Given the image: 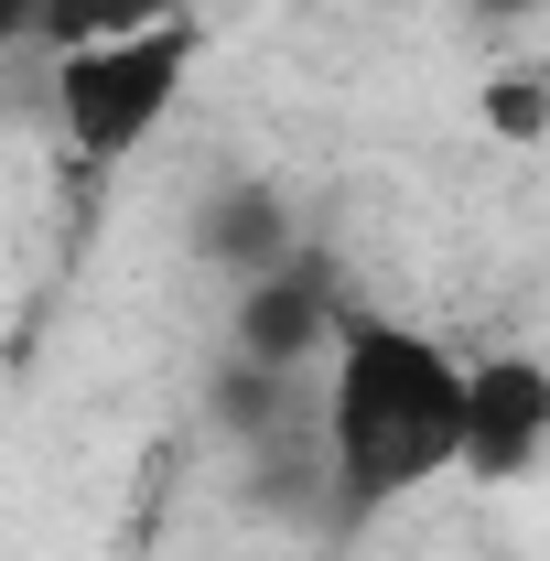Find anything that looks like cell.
<instances>
[{
	"instance_id": "1",
	"label": "cell",
	"mask_w": 550,
	"mask_h": 561,
	"mask_svg": "<svg viewBox=\"0 0 550 561\" xmlns=\"http://www.w3.org/2000/svg\"><path fill=\"white\" fill-rule=\"evenodd\" d=\"M324 389H313V465L345 529L411 507L454 476V421H465V346H443L411 313L345 302L324 335Z\"/></svg>"
},
{
	"instance_id": "2",
	"label": "cell",
	"mask_w": 550,
	"mask_h": 561,
	"mask_svg": "<svg viewBox=\"0 0 550 561\" xmlns=\"http://www.w3.org/2000/svg\"><path fill=\"white\" fill-rule=\"evenodd\" d=\"M195 66H206V22H195V11L140 22V33H119V44H76V55H55V140H66V162H76V173H119V162H140L151 140L173 130Z\"/></svg>"
},
{
	"instance_id": "3",
	"label": "cell",
	"mask_w": 550,
	"mask_h": 561,
	"mask_svg": "<svg viewBox=\"0 0 550 561\" xmlns=\"http://www.w3.org/2000/svg\"><path fill=\"white\" fill-rule=\"evenodd\" d=\"M550 454V367L529 346L465 356V421H454V476L475 486H518Z\"/></svg>"
},
{
	"instance_id": "4",
	"label": "cell",
	"mask_w": 550,
	"mask_h": 561,
	"mask_svg": "<svg viewBox=\"0 0 550 561\" xmlns=\"http://www.w3.org/2000/svg\"><path fill=\"white\" fill-rule=\"evenodd\" d=\"M345 291L324 280V260H280V271L238 280V324H227V346H238V367H280V378H302L313 356H324V335H335Z\"/></svg>"
},
{
	"instance_id": "5",
	"label": "cell",
	"mask_w": 550,
	"mask_h": 561,
	"mask_svg": "<svg viewBox=\"0 0 550 561\" xmlns=\"http://www.w3.org/2000/svg\"><path fill=\"white\" fill-rule=\"evenodd\" d=\"M206 249H216V271H238V280L280 271V260H291V206L249 184V195H227V206L206 216Z\"/></svg>"
},
{
	"instance_id": "6",
	"label": "cell",
	"mask_w": 550,
	"mask_h": 561,
	"mask_svg": "<svg viewBox=\"0 0 550 561\" xmlns=\"http://www.w3.org/2000/svg\"><path fill=\"white\" fill-rule=\"evenodd\" d=\"M184 0H44L33 11V44L44 55H76V44H119V33H140V22H173Z\"/></svg>"
},
{
	"instance_id": "7",
	"label": "cell",
	"mask_w": 550,
	"mask_h": 561,
	"mask_svg": "<svg viewBox=\"0 0 550 561\" xmlns=\"http://www.w3.org/2000/svg\"><path fill=\"white\" fill-rule=\"evenodd\" d=\"M540 98H550L540 66H507L496 87H485V130L496 140H540Z\"/></svg>"
},
{
	"instance_id": "8",
	"label": "cell",
	"mask_w": 550,
	"mask_h": 561,
	"mask_svg": "<svg viewBox=\"0 0 550 561\" xmlns=\"http://www.w3.org/2000/svg\"><path fill=\"white\" fill-rule=\"evenodd\" d=\"M33 11H44V0H0V55H22V44H33Z\"/></svg>"
},
{
	"instance_id": "9",
	"label": "cell",
	"mask_w": 550,
	"mask_h": 561,
	"mask_svg": "<svg viewBox=\"0 0 550 561\" xmlns=\"http://www.w3.org/2000/svg\"><path fill=\"white\" fill-rule=\"evenodd\" d=\"M485 11H496V22H518V11H540V0H485Z\"/></svg>"
}]
</instances>
